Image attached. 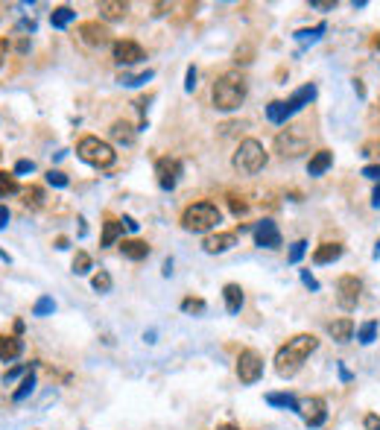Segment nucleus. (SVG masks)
Masks as SVG:
<instances>
[{
  "mask_svg": "<svg viewBox=\"0 0 380 430\" xmlns=\"http://www.w3.org/2000/svg\"><path fill=\"white\" fill-rule=\"evenodd\" d=\"M316 348H319V340L313 334H296V336H290V340H287L278 348V355H275V372L281 378L298 375V369L304 366V360H307Z\"/></svg>",
  "mask_w": 380,
  "mask_h": 430,
  "instance_id": "1",
  "label": "nucleus"
},
{
  "mask_svg": "<svg viewBox=\"0 0 380 430\" xmlns=\"http://www.w3.org/2000/svg\"><path fill=\"white\" fill-rule=\"evenodd\" d=\"M246 100V76L240 71H225L214 82V105L220 112H234Z\"/></svg>",
  "mask_w": 380,
  "mask_h": 430,
  "instance_id": "2",
  "label": "nucleus"
},
{
  "mask_svg": "<svg viewBox=\"0 0 380 430\" xmlns=\"http://www.w3.org/2000/svg\"><path fill=\"white\" fill-rule=\"evenodd\" d=\"M76 156H79L85 164L97 167V170H105V167H112L117 161V152L109 141H102L97 135H85L79 138V144H76Z\"/></svg>",
  "mask_w": 380,
  "mask_h": 430,
  "instance_id": "3",
  "label": "nucleus"
},
{
  "mask_svg": "<svg viewBox=\"0 0 380 430\" xmlns=\"http://www.w3.org/2000/svg\"><path fill=\"white\" fill-rule=\"evenodd\" d=\"M266 161H269V156H266V149H264V144L257 141V138H246V141H240L234 158H231L234 170L246 173V176L261 173L264 167H266Z\"/></svg>",
  "mask_w": 380,
  "mask_h": 430,
  "instance_id": "4",
  "label": "nucleus"
},
{
  "mask_svg": "<svg viewBox=\"0 0 380 430\" xmlns=\"http://www.w3.org/2000/svg\"><path fill=\"white\" fill-rule=\"evenodd\" d=\"M220 223H222V214L214 202H193L181 214V225H185L188 232H211V228H217Z\"/></svg>",
  "mask_w": 380,
  "mask_h": 430,
  "instance_id": "5",
  "label": "nucleus"
},
{
  "mask_svg": "<svg viewBox=\"0 0 380 430\" xmlns=\"http://www.w3.org/2000/svg\"><path fill=\"white\" fill-rule=\"evenodd\" d=\"M310 147V135L304 132V126H287L275 138V152L281 158H296L301 152H307Z\"/></svg>",
  "mask_w": 380,
  "mask_h": 430,
  "instance_id": "6",
  "label": "nucleus"
},
{
  "mask_svg": "<svg viewBox=\"0 0 380 430\" xmlns=\"http://www.w3.org/2000/svg\"><path fill=\"white\" fill-rule=\"evenodd\" d=\"M264 375V357H261V351H254V348H243L240 351V357H237V378L240 383H257Z\"/></svg>",
  "mask_w": 380,
  "mask_h": 430,
  "instance_id": "7",
  "label": "nucleus"
},
{
  "mask_svg": "<svg viewBox=\"0 0 380 430\" xmlns=\"http://www.w3.org/2000/svg\"><path fill=\"white\" fill-rule=\"evenodd\" d=\"M360 293H363V281L357 275H342L337 281V304L342 311H354L360 304Z\"/></svg>",
  "mask_w": 380,
  "mask_h": 430,
  "instance_id": "8",
  "label": "nucleus"
},
{
  "mask_svg": "<svg viewBox=\"0 0 380 430\" xmlns=\"http://www.w3.org/2000/svg\"><path fill=\"white\" fill-rule=\"evenodd\" d=\"M298 413H301V419L307 427H322L325 419H328V404H325V398H301L298 401Z\"/></svg>",
  "mask_w": 380,
  "mask_h": 430,
  "instance_id": "9",
  "label": "nucleus"
},
{
  "mask_svg": "<svg viewBox=\"0 0 380 430\" xmlns=\"http://www.w3.org/2000/svg\"><path fill=\"white\" fill-rule=\"evenodd\" d=\"M112 56H114L117 65H138V61H144V59H146V53H144L141 44H138V41H129V38H120V41H114Z\"/></svg>",
  "mask_w": 380,
  "mask_h": 430,
  "instance_id": "10",
  "label": "nucleus"
},
{
  "mask_svg": "<svg viewBox=\"0 0 380 430\" xmlns=\"http://www.w3.org/2000/svg\"><path fill=\"white\" fill-rule=\"evenodd\" d=\"M155 176H158V184L164 191H173L178 184V176H181V161L178 158H158L155 161Z\"/></svg>",
  "mask_w": 380,
  "mask_h": 430,
  "instance_id": "11",
  "label": "nucleus"
},
{
  "mask_svg": "<svg viewBox=\"0 0 380 430\" xmlns=\"http://www.w3.org/2000/svg\"><path fill=\"white\" fill-rule=\"evenodd\" d=\"M252 235H254V246H261V249H278L281 246V232L272 220H261L252 228Z\"/></svg>",
  "mask_w": 380,
  "mask_h": 430,
  "instance_id": "12",
  "label": "nucleus"
},
{
  "mask_svg": "<svg viewBox=\"0 0 380 430\" xmlns=\"http://www.w3.org/2000/svg\"><path fill=\"white\" fill-rule=\"evenodd\" d=\"M79 36H82L85 44H91V47H102V44L112 41V33L100 21H85V24H79Z\"/></svg>",
  "mask_w": 380,
  "mask_h": 430,
  "instance_id": "13",
  "label": "nucleus"
},
{
  "mask_svg": "<svg viewBox=\"0 0 380 430\" xmlns=\"http://www.w3.org/2000/svg\"><path fill=\"white\" fill-rule=\"evenodd\" d=\"M231 246H237V232H217V235H208L202 240V249L208 255H222L231 249Z\"/></svg>",
  "mask_w": 380,
  "mask_h": 430,
  "instance_id": "14",
  "label": "nucleus"
},
{
  "mask_svg": "<svg viewBox=\"0 0 380 430\" xmlns=\"http://www.w3.org/2000/svg\"><path fill=\"white\" fill-rule=\"evenodd\" d=\"M313 100H316V85L310 82V85H301L298 91H293V97L284 100V103H287V112H290V117H293L296 112H301L304 105H310Z\"/></svg>",
  "mask_w": 380,
  "mask_h": 430,
  "instance_id": "15",
  "label": "nucleus"
},
{
  "mask_svg": "<svg viewBox=\"0 0 380 430\" xmlns=\"http://www.w3.org/2000/svg\"><path fill=\"white\" fill-rule=\"evenodd\" d=\"M100 18L105 21H120V18H126V12H129V3L126 0H100Z\"/></svg>",
  "mask_w": 380,
  "mask_h": 430,
  "instance_id": "16",
  "label": "nucleus"
},
{
  "mask_svg": "<svg viewBox=\"0 0 380 430\" xmlns=\"http://www.w3.org/2000/svg\"><path fill=\"white\" fill-rule=\"evenodd\" d=\"M342 243H322V246H316V252H313V264L316 267H322V264H333V260H340L342 258Z\"/></svg>",
  "mask_w": 380,
  "mask_h": 430,
  "instance_id": "17",
  "label": "nucleus"
},
{
  "mask_svg": "<svg viewBox=\"0 0 380 430\" xmlns=\"http://www.w3.org/2000/svg\"><path fill=\"white\" fill-rule=\"evenodd\" d=\"M24 355V343L18 340V336H3L0 334V360L3 363H12V360H18Z\"/></svg>",
  "mask_w": 380,
  "mask_h": 430,
  "instance_id": "18",
  "label": "nucleus"
},
{
  "mask_svg": "<svg viewBox=\"0 0 380 430\" xmlns=\"http://www.w3.org/2000/svg\"><path fill=\"white\" fill-rule=\"evenodd\" d=\"M330 164H333V152L330 149H316L310 156V161H307V173L310 176H322V173L330 170Z\"/></svg>",
  "mask_w": 380,
  "mask_h": 430,
  "instance_id": "19",
  "label": "nucleus"
},
{
  "mask_svg": "<svg viewBox=\"0 0 380 430\" xmlns=\"http://www.w3.org/2000/svg\"><path fill=\"white\" fill-rule=\"evenodd\" d=\"M328 334L333 336V343H348L354 336V322L342 316V319H333L330 325H328Z\"/></svg>",
  "mask_w": 380,
  "mask_h": 430,
  "instance_id": "20",
  "label": "nucleus"
},
{
  "mask_svg": "<svg viewBox=\"0 0 380 430\" xmlns=\"http://www.w3.org/2000/svg\"><path fill=\"white\" fill-rule=\"evenodd\" d=\"M120 252L129 260H144V258H149V243L146 240H120Z\"/></svg>",
  "mask_w": 380,
  "mask_h": 430,
  "instance_id": "21",
  "label": "nucleus"
},
{
  "mask_svg": "<svg viewBox=\"0 0 380 430\" xmlns=\"http://www.w3.org/2000/svg\"><path fill=\"white\" fill-rule=\"evenodd\" d=\"M120 237H123V223L109 217V220L102 223V237H100V246H105V249H109V246H114Z\"/></svg>",
  "mask_w": 380,
  "mask_h": 430,
  "instance_id": "22",
  "label": "nucleus"
},
{
  "mask_svg": "<svg viewBox=\"0 0 380 430\" xmlns=\"http://www.w3.org/2000/svg\"><path fill=\"white\" fill-rule=\"evenodd\" d=\"M222 299H225V311L228 313H240V307H243V287L240 284H225L222 287Z\"/></svg>",
  "mask_w": 380,
  "mask_h": 430,
  "instance_id": "23",
  "label": "nucleus"
},
{
  "mask_svg": "<svg viewBox=\"0 0 380 430\" xmlns=\"http://www.w3.org/2000/svg\"><path fill=\"white\" fill-rule=\"evenodd\" d=\"M109 135L114 138V144H123V147H132V144H135V129L129 126L126 120H114L112 129H109Z\"/></svg>",
  "mask_w": 380,
  "mask_h": 430,
  "instance_id": "24",
  "label": "nucleus"
},
{
  "mask_svg": "<svg viewBox=\"0 0 380 430\" xmlns=\"http://www.w3.org/2000/svg\"><path fill=\"white\" fill-rule=\"evenodd\" d=\"M266 404H272V407H281V410H293V413H298V398H296V395H290V392H269V395H266Z\"/></svg>",
  "mask_w": 380,
  "mask_h": 430,
  "instance_id": "25",
  "label": "nucleus"
},
{
  "mask_svg": "<svg viewBox=\"0 0 380 430\" xmlns=\"http://www.w3.org/2000/svg\"><path fill=\"white\" fill-rule=\"evenodd\" d=\"M266 120H269V123H275V126H281V123L290 120V112H287V103H284V100L269 103V105H266Z\"/></svg>",
  "mask_w": 380,
  "mask_h": 430,
  "instance_id": "26",
  "label": "nucleus"
},
{
  "mask_svg": "<svg viewBox=\"0 0 380 430\" xmlns=\"http://www.w3.org/2000/svg\"><path fill=\"white\" fill-rule=\"evenodd\" d=\"M33 390H36V369H29V372L24 375V380H21V387L12 392V401H15V404H21Z\"/></svg>",
  "mask_w": 380,
  "mask_h": 430,
  "instance_id": "27",
  "label": "nucleus"
},
{
  "mask_svg": "<svg viewBox=\"0 0 380 430\" xmlns=\"http://www.w3.org/2000/svg\"><path fill=\"white\" fill-rule=\"evenodd\" d=\"M73 18H76V12H73L70 6H56V9L50 12V24H53L56 29H65Z\"/></svg>",
  "mask_w": 380,
  "mask_h": 430,
  "instance_id": "28",
  "label": "nucleus"
},
{
  "mask_svg": "<svg viewBox=\"0 0 380 430\" xmlns=\"http://www.w3.org/2000/svg\"><path fill=\"white\" fill-rule=\"evenodd\" d=\"M18 191H21V184H18V179H15V173L0 170V199H6V196L18 193Z\"/></svg>",
  "mask_w": 380,
  "mask_h": 430,
  "instance_id": "29",
  "label": "nucleus"
},
{
  "mask_svg": "<svg viewBox=\"0 0 380 430\" xmlns=\"http://www.w3.org/2000/svg\"><path fill=\"white\" fill-rule=\"evenodd\" d=\"M152 76H155V71H144V73H123L120 76V85H129V88H138L144 82H149Z\"/></svg>",
  "mask_w": 380,
  "mask_h": 430,
  "instance_id": "30",
  "label": "nucleus"
},
{
  "mask_svg": "<svg viewBox=\"0 0 380 430\" xmlns=\"http://www.w3.org/2000/svg\"><path fill=\"white\" fill-rule=\"evenodd\" d=\"M374 336H377V322H374V319H369V322H363V325L357 328V340H360L363 346H369V343H374Z\"/></svg>",
  "mask_w": 380,
  "mask_h": 430,
  "instance_id": "31",
  "label": "nucleus"
},
{
  "mask_svg": "<svg viewBox=\"0 0 380 430\" xmlns=\"http://www.w3.org/2000/svg\"><path fill=\"white\" fill-rule=\"evenodd\" d=\"M181 311H185V313H193V316H199V313L208 311V304H205V299L188 296V299H181Z\"/></svg>",
  "mask_w": 380,
  "mask_h": 430,
  "instance_id": "32",
  "label": "nucleus"
},
{
  "mask_svg": "<svg viewBox=\"0 0 380 430\" xmlns=\"http://www.w3.org/2000/svg\"><path fill=\"white\" fill-rule=\"evenodd\" d=\"M112 275L109 272H105V269H100V272H94V279H91V287H94L97 290V293H109V290H112Z\"/></svg>",
  "mask_w": 380,
  "mask_h": 430,
  "instance_id": "33",
  "label": "nucleus"
},
{
  "mask_svg": "<svg viewBox=\"0 0 380 430\" xmlns=\"http://www.w3.org/2000/svg\"><path fill=\"white\" fill-rule=\"evenodd\" d=\"M322 33H325V24H316L313 29H298L293 38H296V41H310V44H313V41L322 38Z\"/></svg>",
  "mask_w": 380,
  "mask_h": 430,
  "instance_id": "34",
  "label": "nucleus"
},
{
  "mask_svg": "<svg viewBox=\"0 0 380 430\" xmlns=\"http://www.w3.org/2000/svg\"><path fill=\"white\" fill-rule=\"evenodd\" d=\"M24 205L26 208H41L44 205V191L41 188H26L24 191Z\"/></svg>",
  "mask_w": 380,
  "mask_h": 430,
  "instance_id": "35",
  "label": "nucleus"
},
{
  "mask_svg": "<svg viewBox=\"0 0 380 430\" xmlns=\"http://www.w3.org/2000/svg\"><path fill=\"white\" fill-rule=\"evenodd\" d=\"M73 272H76V275H88V272H91V255H88V252L79 249V252L73 255Z\"/></svg>",
  "mask_w": 380,
  "mask_h": 430,
  "instance_id": "36",
  "label": "nucleus"
},
{
  "mask_svg": "<svg viewBox=\"0 0 380 430\" xmlns=\"http://www.w3.org/2000/svg\"><path fill=\"white\" fill-rule=\"evenodd\" d=\"M56 311V302L50 296H41L36 304H33V316H50Z\"/></svg>",
  "mask_w": 380,
  "mask_h": 430,
  "instance_id": "37",
  "label": "nucleus"
},
{
  "mask_svg": "<svg viewBox=\"0 0 380 430\" xmlns=\"http://www.w3.org/2000/svg\"><path fill=\"white\" fill-rule=\"evenodd\" d=\"M304 252H307V240H296L290 246V255H287V260H290V264H298V260L304 258Z\"/></svg>",
  "mask_w": 380,
  "mask_h": 430,
  "instance_id": "38",
  "label": "nucleus"
},
{
  "mask_svg": "<svg viewBox=\"0 0 380 430\" xmlns=\"http://www.w3.org/2000/svg\"><path fill=\"white\" fill-rule=\"evenodd\" d=\"M47 184H53V188H68L70 179H68V173H62V170H50V173H47Z\"/></svg>",
  "mask_w": 380,
  "mask_h": 430,
  "instance_id": "39",
  "label": "nucleus"
},
{
  "mask_svg": "<svg viewBox=\"0 0 380 430\" xmlns=\"http://www.w3.org/2000/svg\"><path fill=\"white\" fill-rule=\"evenodd\" d=\"M228 205H231V211L237 214V217H240V214H246V211H249V202H246V199H243V196H237V193L228 196Z\"/></svg>",
  "mask_w": 380,
  "mask_h": 430,
  "instance_id": "40",
  "label": "nucleus"
},
{
  "mask_svg": "<svg viewBox=\"0 0 380 430\" xmlns=\"http://www.w3.org/2000/svg\"><path fill=\"white\" fill-rule=\"evenodd\" d=\"M301 284H304V287H307V290H310V293H319V281L313 279V275H310L307 269H301Z\"/></svg>",
  "mask_w": 380,
  "mask_h": 430,
  "instance_id": "41",
  "label": "nucleus"
},
{
  "mask_svg": "<svg viewBox=\"0 0 380 430\" xmlns=\"http://www.w3.org/2000/svg\"><path fill=\"white\" fill-rule=\"evenodd\" d=\"M310 9L330 12V9H337V0H310Z\"/></svg>",
  "mask_w": 380,
  "mask_h": 430,
  "instance_id": "42",
  "label": "nucleus"
},
{
  "mask_svg": "<svg viewBox=\"0 0 380 430\" xmlns=\"http://www.w3.org/2000/svg\"><path fill=\"white\" fill-rule=\"evenodd\" d=\"M193 88H196V68L190 65L188 73H185V91H188V94H193Z\"/></svg>",
  "mask_w": 380,
  "mask_h": 430,
  "instance_id": "43",
  "label": "nucleus"
},
{
  "mask_svg": "<svg viewBox=\"0 0 380 430\" xmlns=\"http://www.w3.org/2000/svg\"><path fill=\"white\" fill-rule=\"evenodd\" d=\"M363 176L380 181V161H377V164H366V167H363Z\"/></svg>",
  "mask_w": 380,
  "mask_h": 430,
  "instance_id": "44",
  "label": "nucleus"
},
{
  "mask_svg": "<svg viewBox=\"0 0 380 430\" xmlns=\"http://www.w3.org/2000/svg\"><path fill=\"white\" fill-rule=\"evenodd\" d=\"M36 170V164L33 161H26V158H21L18 164H15V176H21V173H33Z\"/></svg>",
  "mask_w": 380,
  "mask_h": 430,
  "instance_id": "45",
  "label": "nucleus"
},
{
  "mask_svg": "<svg viewBox=\"0 0 380 430\" xmlns=\"http://www.w3.org/2000/svg\"><path fill=\"white\" fill-rule=\"evenodd\" d=\"M363 424H366V430H380V416H374V413H369V416L363 419Z\"/></svg>",
  "mask_w": 380,
  "mask_h": 430,
  "instance_id": "46",
  "label": "nucleus"
},
{
  "mask_svg": "<svg viewBox=\"0 0 380 430\" xmlns=\"http://www.w3.org/2000/svg\"><path fill=\"white\" fill-rule=\"evenodd\" d=\"M21 372H29V369H26V366H15V369H9V372H6V375H3V380H6V383H9V380H15V378H18V375H21Z\"/></svg>",
  "mask_w": 380,
  "mask_h": 430,
  "instance_id": "47",
  "label": "nucleus"
},
{
  "mask_svg": "<svg viewBox=\"0 0 380 430\" xmlns=\"http://www.w3.org/2000/svg\"><path fill=\"white\" fill-rule=\"evenodd\" d=\"M120 223H123V225L129 228V232H138V220H135V217H129V214H126V217L120 220Z\"/></svg>",
  "mask_w": 380,
  "mask_h": 430,
  "instance_id": "48",
  "label": "nucleus"
},
{
  "mask_svg": "<svg viewBox=\"0 0 380 430\" xmlns=\"http://www.w3.org/2000/svg\"><path fill=\"white\" fill-rule=\"evenodd\" d=\"M6 225H9V208L0 205V228H6Z\"/></svg>",
  "mask_w": 380,
  "mask_h": 430,
  "instance_id": "49",
  "label": "nucleus"
},
{
  "mask_svg": "<svg viewBox=\"0 0 380 430\" xmlns=\"http://www.w3.org/2000/svg\"><path fill=\"white\" fill-rule=\"evenodd\" d=\"M372 205H374V208H380V184H377L374 193H372Z\"/></svg>",
  "mask_w": 380,
  "mask_h": 430,
  "instance_id": "50",
  "label": "nucleus"
},
{
  "mask_svg": "<svg viewBox=\"0 0 380 430\" xmlns=\"http://www.w3.org/2000/svg\"><path fill=\"white\" fill-rule=\"evenodd\" d=\"M217 430H240V427H237V424H231V422H225V424H220Z\"/></svg>",
  "mask_w": 380,
  "mask_h": 430,
  "instance_id": "51",
  "label": "nucleus"
},
{
  "mask_svg": "<svg viewBox=\"0 0 380 430\" xmlns=\"http://www.w3.org/2000/svg\"><path fill=\"white\" fill-rule=\"evenodd\" d=\"M354 88H357V94H360V97L366 94V88H363V82H360V80H354Z\"/></svg>",
  "mask_w": 380,
  "mask_h": 430,
  "instance_id": "52",
  "label": "nucleus"
},
{
  "mask_svg": "<svg viewBox=\"0 0 380 430\" xmlns=\"http://www.w3.org/2000/svg\"><path fill=\"white\" fill-rule=\"evenodd\" d=\"M374 258H380V240H377V246H374Z\"/></svg>",
  "mask_w": 380,
  "mask_h": 430,
  "instance_id": "53",
  "label": "nucleus"
},
{
  "mask_svg": "<svg viewBox=\"0 0 380 430\" xmlns=\"http://www.w3.org/2000/svg\"><path fill=\"white\" fill-rule=\"evenodd\" d=\"M374 47H377V50H380V38H377V41H374Z\"/></svg>",
  "mask_w": 380,
  "mask_h": 430,
  "instance_id": "54",
  "label": "nucleus"
},
{
  "mask_svg": "<svg viewBox=\"0 0 380 430\" xmlns=\"http://www.w3.org/2000/svg\"><path fill=\"white\" fill-rule=\"evenodd\" d=\"M0 65H3V59H0Z\"/></svg>",
  "mask_w": 380,
  "mask_h": 430,
  "instance_id": "55",
  "label": "nucleus"
}]
</instances>
